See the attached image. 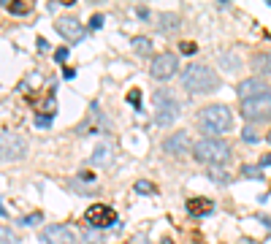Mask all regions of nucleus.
Wrapping results in <instances>:
<instances>
[{
    "instance_id": "nucleus-1",
    "label": "nucleus",
    "mask_w": 271,
    "mask_h": 244,
    "mask_svg": "<svg viewBox=\"0 0 271 244\" xmlns=\"http://www.w3.org/2000/svg\"><path fill=\"white\" fill-rule=\"evenodd\" d=\"M220 87V76L215 68L209 65H187L182 73V90L193 92V95H204V92H215Z\"/></svg>"
},
{
    "instance_id": "nucleus-2",
    "label": "nucleus",
    "mask_w": 271,
    "mask_h": 244,
    "mask_svg": "<svg viewBox=\"0 0 271 244\" xmlns=\"http://www.w3.org/2000/svg\"><path fill=\"white\" fill-rule=\"evenodd\" d=\"M193 158L198 163H206V166H222V163H228L230 158V147L222 138H198V141L193 144Z\"/></svg>"
},
{
    "instance_id": "nucleus-3",
    "label": "nucleus",
    "mask_w": 271,
    "mask_h": 244,
    "mask_svg": "<svg viewBox=\"0 0 271 244\" xmlns=\"http://www.w3.org/2000/svg\"><path fill=\"white\" fill-rule=\"evenodd\" d=\"M198 122L206 133H212V138H217V136H222V133H228L230 127H233V112H230L228 106H222V103H215V106L201 109Z\"/></svg>"
},
{
    "instance_id": "nucleus-4",
    "label": "nucleus",
    "mask_w": 271,
    "mask_h": 244,
    "mask_svg": "<svg viewBox=\"0 0 271 244\" xmlns=\"http://www.w3.org/2000/svg\"><path fill=\"white\" fill-rule=\"evenodd\" d=\"M179 112H182L179 101H176L168 90L155 92V122H158L160 127L174 125V122L179 120Z\"/></svg>"
},
{
    "instance_id": "nucleus-5",
    "label": "nucleus",
    "mask_w": 271,
    "mask_h": 244,
    "mask_svg": "<svg viewBox=\"0 0 271 244\" xmlns=\"http://www.w3.org/2000/svg\"><path fill=\"white\" fill-rule=\"evenodd\" d=\"M241 117L247 122H266L271 120V92L266 95L250 98V101H241Z\"/></svg>"
},
{
    "instance_id": "nucleus-6",
    "label": "nucleus",
    "mask_w": 271,
    "mask_h": 244,
    "mask_svg": "<svg viewBox=\"0 0 271 244\" xmlns=\"http://www.w3.org/2000/svg\"><path fill=\"white\" fill-rule=\"evenodd\" d=\"M0 152H3V163L22 160L25 152H27V141L19 136V133L3 130V136H0Z\"/></svg>"
},
{
    "instance_id": "nucleus-7",
    "label": "nucleus",
    "mask_w": 271,
    "mask_h": 244,
    "mask_svg": "<svg viewBox=\"0 0 271 244\" xmlns=\"http://www.w3.org/2000/svg\"><path fill=\"white\" fill-rule=\"evenodd\" d=\"M176 68H179V60H176V55H171V52H163V55H158L152 60V65H149V73H152V79L158 81H168L171 76H176Z\"/></svg>"
},
{
    "instance_id": "nucleus-8",
    "label": "nucleus",
    "mask_w": 271,
    "mask_h": 244,
    "mask_svg": "<svg viewBox=\"0 0 271 244\" xmlns=\"http://www.w3.org/2000/svg\"><path fill=\"white\" fill-rule=\"evenodd\" d=\"M84 220H87L90 228H111L117 225V212L111 206H103V203H95L84 212Z\"/></svg>"
},
{
    "instance_id": "nucleus-9",
    "label": "nucleus",
    "mask_w": 271,
    "mask_h": 244,
    "mask_svg": "<svg viewBox=\"0 0 271 244\" xmlns=\"http://www.w3.org/2000/svg\"><path fill=\"white\" fill-rule=\"evenodd\" d=\"M54 30L60 33V36L65 38V41H73V44L84 38V25L76 19V16H68V14H65V16H57Z\"/></svg>"
},
{
    "instance_id": "nucleus-10",
    "label": "nucleus",
    "mask_w": 271,
    "mask_h": 244,
    "mask_svg": "<svg viewBox=\"0 0 271 244\" xmlns=\"http://www.w3.org/2000/svg\"><path fill=\"white\" fill-rule=\"evenodd\" d=\"M41 242L44 244H76V234L68 225H46L41 231Z\"/></svg>"
},
{
    "instance_id": "nucleus-11",
    "label": "nucleus",
    "mask_w": 271,
    "mask_h": 244,
    "mask_svg": "<svg viewBox=\"0 0 271 244\" xmlns=\"http://www.w3.org/2000/svg\"><path fill=\"white\" fill-rule=\"evenodd\" d=\"M190 149V136L184 130H176V133H168V136L163 138V152L165 155H174V158H179Z\"/></svg>"
},
{
    "instance_id": "nucleus-12",
    "label": "nucleus",
    "mask_w": 271,
    "mask_h": 244,
    "mask_svg": "<svg viewBox=\"0 0 271 244\" xmlns=\"http://www.w3.org/2000/svg\"><path fill=\"white\" fill-rule=\"evenodd\" d=\"M236 92H239L241 101H250V98H258V95H266L269 92V84L263 79H244L239 87H236Z\"/></svg>"
},
{
    "instance_id": "nucleus-13",
    "label": "nucleus",
    "mask_w": 271,
    "mask_h": 244,
    "mask_svg": "<svg viewBox=\"0 0 271 244\" xmlns=\"http://www.w3.org/2000/svg\"><path fill=\"white\" fill-rule=\"evenodd\" d=\"M111 160H114V147H111L108 141L98 144V147H95V152H92V158H90V163H92V166H98V168L111 166Z\"/></svg>"
},
{
    "instance_id": "nucleus-14",
    "label": "nucleus",
    "mask_w": 271,
    "mask_h": 244,
    "mask_svg": "<svg viewBox=\"0 0 271 244\" xmlns=\"http://www.w3.org/2000/svg\"><path fill=\"white\" fill-rule=\"evenodd\" d=\"M250 65H252V71L261 73V76H271V49L258 52V55L250 60Z\"/></svg>"
},
{
    "instance_id": "nucleus-15",
    "label": "nucleus",
    "mask_w": 271,
    "mask_h": 244,
    "mask_svg": "<svg viewBox=\"0 0 271 244\" xmlns=\"http://www.w3.org/2000/svg\"><path fill=\"white\" fill-rule=\"evenodd\" d=\"M212 209H215V203L209 198H190L187 201V214H193V217H204V214H209Z\"/></svg>"
},
{
    "instance_id": "nucleus-16",
    "label": "nucleus",
    "mask_w": 271,
    "mask_h": 244,
    "mask_svg": "<svg viewBox=\"0 0 271 244\" xmlns=\"http://www.w3.org/2000/svg\"><path fill=\"white\" fill-rule=\"evenodd\" d=\"M179 25H182L179 14H160L158 16V30L160 33H176Z\"/></svg>"
},
{
    "instance_id": "nucleus-17",
    "label": "nucleus",
    "mask_w": 271,
    "mask_h": 244,
    "mask_svg": "<svg viewBox=\"0 0 271 244\" xmlns=\"http://www.w3.org/2000/svg\"><path fill=\"white\" fill-rule=\"evenodd\" d=\"M133 49L138 52V55H149V52H152V44H149V38H136Z\"/></svg>"
},
{
    "instance_id": "nucleus-18",
    "label": "nucleus",
    "mask_w": 271,
    "mask_h": 244,
    "mask_svg": "<svg viewBox=\"0 0 271 244\" xmlns=\"http://www.w3.org/2000/svg\"><path fill=\"white\" fill-rule=\"evenodd\" d=\"M209 177H212V182H215V184H225V182H228V179H225L228 174H222L220 166H212V168H209Z\"/></svg>"
},
{
    "instance_id": "nucleus-19",
    "label": "nucleus",
    "mask_w": 271,
    "mask_h": 244,
    "mask_svg": "<svg viewBox=\"0 0 271 244\" xmlns=\"http://www.w3.org/2000/svg\"><path fill=\"white\" fill-rule=\"evenodd\" d=\"M133 187H136V193H141V195L155 193V184H152V182H147V179H138V182L133 184Z\"/></svg>"
},
{
    "instance_id": "nucleus-20",
    "label": "nucleus",
    "mask_w": 271,
    "mask_h": 244,
    "mask_svg": "<svg viewBox=\"0 0 271 244\" xmlns=\"http://www.w3.org/2000/svg\"><path fill=\"white\" fill-rule=\"evenodd\" d=\"M241 177H247V179H263L261 177V168H255V166H244V168H241Z\"/></svg>"
},
{
    "instance_id": "nucleus-21",
    "label": "nucleus",
    "mask_w": 271,
    "mask_h": 244,
    "mask_svg": "<svg viewBox=\"0 0 271 244\" xmlns=\"http://www.w3.org/2000/svg\"><path fill=\"white\" fill-rule=\"evenodd\" d=\"M241 138H244L247 144H258V141H261V136H258L252 127H244V130H241Z\"/></svg>"
},
{
    "instance_id": "nucleus-22",
    "label": "nucleus",
    "mask_w": 271,
    "mask_h": 244,
    "mask_svg": "<svg viewBox=\"0 0 271 244\" xmlns=\"http://www.w3.org/2000/svg\"><path fill=\"white\" fill-rule=\"evenodd\" d=\"M8 11H11V14H16V16H22V14H27V11H30V5L19 0V3H11V5H8Z\"/></svg>"
},
{
    "instance_id": "nucleus-23",
    "label": "nucleus",
    "mask_w": 271,
    "mask_h": 244,
    "mask_svg": "<svg viewBox=\"0 0 271 244\" xmlns=\"http://www.w3.org/2000/svg\"><path fill=\"white\" fill-rule=\"evenodd\" d=\"M41 212H33V214H27L25 220H22V225H41Z\"/></svg>"
},
{
    "instance_id": "nucleus-24",
    "label": "nucleus",
    "mask_w": 271,
    "mask_h": 244,
    "mask_svg": "<svg viewBox=\"0 0 271 244\" xmlns=\"http://www.w3.org/2000/svg\"><path fill=\"white\" fill-rule=\"evenodd\" d=\"M179 52H182V55H195V52H198V46H195L193 41H184V44H179Z\"/></svg>"
},
{
    "instance_id": "nucleus-25",
    "label": "nucleus",
    "mask_w": 271,
    "mask_h": 244,
    "mask_svg": "<svg viewBox=\"0 0 271 244\" xmlns=\"http://www.w3.org/2000/svg\"><path fill=\"white\" fill-rule=\"evenodd\" d=\"M36 125L38 127H49L52 125V114H36Z\"/></svg>"
},
{
    "instance_id": "nucleus-26",
    "label": "nucleus",
    "mask_w": 271,
    "mask_h": 244,
    "mask_svg": "<svg viewBox=\"0 0 271 244\" xmlns=\"http://www.w3.org/2000/svg\"><path fill=\"white\" fill-rule=\"evenodd\" d=\"M90 27H92V30H101V27H103V16H101V14H92Z\"/></svg>"
},
{
    "instance_id": "nucleus-27",
    "label": "nucleus",
    "mask_w": 271,
    "mask_h": 244,
    "mask_svg": "<svg viewBox=\"0 0 271 244\" xmlns=\"http://www.w3.org/2000/svg\"><path fill=\"white\" fill-rule=\"evenodd\" d=\"M128 101H130V103H133V106L138 109V112H141V95H138V92H136V90H133V92H130V95H128Z\"/></svg>"
},
{
    "instance_id": "nucleus-28",
    "label": "nucleus",
    "mask_w": 271,
    "mask_h": 244,
    "mask_svg": "<svg viewBox=\"0 0 271 244\" xmlns=\"http://www.w3.org/2000/svg\"><path fill=\"white\" fill-rule=\"evenodd\" d=\"M54 60H57V62H65V60H68V49H57V52H54Z\"/></svg>"
},
{
    "instance_id": "nucleus-29",
    "label": "nucleus",
    "mask_w": 271,
    "mask_h": 244,
    "mask_svg": "<svg viewBox=\"0 0 271 244\" xmlns=\"http://www.w3.org/2000/svg\"><path fill=\"white\" fill-rule=\"evenodd\" d=\"M76 179H79V182H95V177H92L90 171H82V174H79Z\"/></svg>"
},
{
    "instance_id": "nucleus-30",
    "label": "nucleus",
    "mask_w": 271,
    "mask_h": 244,
    "mask_svg": "<svg viewBox=\"0 0 271 244\" xmlns=\"http://www.w3.org/2000/svg\"><path fill=\"white\" fill-rule=\"evenodd\" d=\"M36 46H38V52H49V44H46V38H38Z\"/></svg>"
},
{
    "instance_id": "nucleus-31",
    "label": "nucleus",
    "mask_w": 271,
    "mask_h": 244,
    "mask_svg": "<svg viewBox=\"0 0 271 244\" xmlns=\"http://www.w3.org/2000/svg\"><path fill=\"white\" fill-rule=\"evenodd\" d=\"M11 242H14V234L8 228H3V244H11Z\"/></svg>"
},
{
    "instance_id": "nucleus-32",
    "label": "nucleus",
    "mask_w": 271,
    "mask_h": 244,
    "mask_svg": "<svg viewBox=\"0 0 271 244\" xmlns=\"http://www.w3.org/2000/svg\"><path fill=\"white\" fill-rule=\"evenodd\" d=\"M136 14L141 16V19H147V16H149V11H147V8H136Z\"/></svg>"
},
{
    "instance_id": "nucleus-33",
    "label": "nucleus",
    "mask_w": 271,
    "mask_h": 244,
    "mask_svg": "<svg viewBox=\"0 0 271 244\" xmlns=\"http://www.w3.org/2000/svg\"><path fill=\"white\" fill-rule=\"evenodd\" d=\"M261 166H263V168H266V166H271V155H266V158L261 160Z\"/></svg>"
},
{
    "instance_id": "nucleus-34",
    "label": "nucleus",
    "mask_w": 271,
    "mask_h": 244,
    "mask_svg": "<svg viewBox=\"0 0 271 244\" xmlns=\"http://www.w3.org/2000/svg\"><path fill=\"white\" fill-rule=\"evenodd\" d=\"M258 220H261V223L266 225V228H271V217H258Z\"/></svg>"
},
{
    "instance_id": "nucleus-35",
    "label": "nucleus",
    "mask_w": 271,
    "mask_h": 244,
    "mask_svg": "<svg viewBox=\"0 0 271 244\" xmlns=\"http://www.w3.org/2000/svg\"><path fill=\"white\" fill-rule=\"evenodd\" d=\"M269 141H271V133H269Z\"/></svg>"
},
{
    "instance_id": "nucleus-36",
    "label": "nucleus",
    "mask_w": 271,
    "mask_h": 244,
    "mask_svg": "<svg viewBox=\"0 0 271 244\" xmlns=\"http://www.w3.org/2000/svg\"><path fill=\"white\" fill-rule=\"evenodd\" d=\"M163 244H171V242H163Z\"/></svg>"
}]
</instances>
